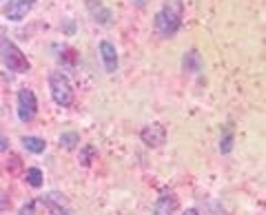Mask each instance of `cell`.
Returning <instances> with one entry per match:
<instances>
[{
    "mask_svg": "<svg viewBox=\"0 0 266 215\" xmlns=\"http://www.w3.org/2000/svg\"><path fill=\"white\" fill-rule=\"evenodd\" d=\"M25 180L33 186V189H40V186H42V171L40 169H27Z\"/></svg>",
    "mask_w": 266,
    "mask_h": 215,
    "instance_id": "8fae6325",
    "label": "cell"
},
{
    "mask_svg": "<svg viewBox=\"0 0 266 215\" xmlns=\"http://www.w3.org/2000/svg\"><path fill=\"white\" fill-rule=\"evenodd\" d=\"M78 142H80V136H78V133H62V136H60V144L66 146V149H73V146H76Z\"/></svg>",
    "mask_w": 266,
    "mask_h": 215,
    "instance_id": "7c38bea8",
    "label": "cell"
},
{
    "mask_svg": "<svg viewBox=\"0 0 266 215\" xmlns=\"http://www.w3.org/2000/svg\"><path fill=\"white\" fill-rule=\"evenodd\" d=\"M199 67H202L199 53H197L195 49L186 53V58H184V69H186V71H191V73H197V71H199Z\"/></svg>",
    "mask_w": 266,
    "mask_h": 215,
    "instance_id": "9c48e42d",
    "label": "cell"
},
{
    "mask_svg": "<svg viewBox=\"0 0 266 215\" xmlns=\"http://www.w3.org/2000/svg\"><path fill=\"white\" fill-rule=\"evenodd\" d=\"M38 113V100L29 89H20L18 93V118L23 122H31Z\"/></svg>",
    "mask_w": 266,
    "mask_h": 215,
    "instance_id": "277c9868",
    "label": "cell"
},
{
    "mask_svg": "<svg viewBox=\"0 0 266 215\" xmlns=\"http://www.w3.org/2000/svg\"><path fill=\"white\" fill-rule=\"evenodd\" d=\"M140 136H142V142L146 146H160L166 140V131L162 124H149L146 129H142Z\"/></svg>",
    "mask_w": 266,
    "mask_h": 215,
    "instance_id": "8992f818",
    "label": "cell"
},
{
    "mask_svg": "<svg viewBox=\"0 0 266 215\" xmlns=\"http://www.w3.org/2000/svg\"><path fill=\"white\" fill-rule=\"evenodd\" d=\"M182 25V0H166L162 11L156 16V27L162 36H173Z\"/></svg>",
    "mask_w": 266,
    "mask_h": 215,
    "instance_id": "6da1fadb",
    "label": "cell"
},
{
    "mask_svg": "<svg viewBox=\"0 0 266 215\" xmlns=\"http://www.w3.org/2000/svg\"><path fill=\"white\" fill-rule=\"evenodd\" d=\"M100 53H102V62H104V69L106 71H116L118 67V53H116V47L111 42H100Z\"/></svg>",
    "mask_w": 266,
    "mask_h": 215,
    "instance_id": "52a82bcc",
    "label": "cell"
},
{
    "mask_svg": "<svg viewBox=\"0 0 266 215\" xmlns=\"http://www.w3.org/2000/svg\"><path fill=\"white\" fill-rule=\"evenodd\" d=\"M23 144H25V149L27 151H31V153H42L45 151V140H40V138H33V136H27L23 138Z\"/></svg>",
    "mask_w": 266,
    "mask_h": 215,
    "instance_id": "30bf717a",
    "label": "cell"
},
{
    "mask_svg": "<svg viewBox=\"0 0 266 215\" xmlns=\"http://www.w3.org/2000/svg\"><path fill=\"white\" fill-rule=\"evenodd\" d=\"M49 87H51V98L53 102L60 104V106H69L73 102V89H71V82L64 73L60 71H53L51 78H49Z\"/></svg>",
    "mask_w": 266,
    "mask_h": 215,
    "instance_id": "3957f363",
    "label": "cell"
},
{
    "mask_svg": "<svg viewBox=\"0 0 266 215\" xmlns=\"http://www.w3.org/2000/svg\"><path fill=\"white\" fill-rule=\"evenodd\" d=\"M231 146H233V138H231V136H224V138H222V144H219V149H222V153H229V151H231Z\"/></svg>",
    "mask_w": 266,
    "mask_h": 215,
    "instance_id": "4fadbf2b",
    "label": "cell"
},
{
    "mask_svg": "<svg viewBox=\"0 0 266 215\" xmlns=\"http://www.w3.org/2000/svg\"><path fill=\"white\" fill-rule=\"evenodd\" d=\"M7 146H9V144H7V138H5V136H0V153L7 151Z\"/></svg>",
    "mask_w": 266,
    "mask_h": 215,
    "instance_id": "5bb4252c",
    "label": "cell"
},
{
    "mask_svg": "<svg viewBox=\"0 0 266 215\" xmlns=\"http://www.w3.org/2000/svg\"><path fill=\"white\" fill-rule=\"evenodd\" d=\"M156 211L160 215H171L178 211V198L173 196V193H166V196L160 198V202L156 204Z\"/></svg>",
    "mask_w": 266,
    "mask_h": 215,
    "instance_id": "ba28073f",
    "label": "cell"
},
{
    "mask_svg": "<svg viewBox=\"0 0 266 215\" xmlns=\"http://www.w3.org/2000/svg\"><path fill=\"white\" fill-rule=\"evenodd\" d=\"M184 215H199V213H197V211H195V209H189V211H186V213H184Z\"/></svg>",
    "mask_w": 266,
    "mask_h": 215,
    "instance_id": "9a60e30c",
    "label": "cell"
},
{
    "mask_svg": "<svg viewBox=\"0 0 266 215\" xmlns=\"http://www.w3.org/2000/svg\"><path fill=\"white\" fill-rule=\"evenodd\" d=\"M56 215H69V213H66V211H62V209H58V211H56Z\"/></svg>",
    "mask_w": 266,
    "mask_h": 215,
    "instance_id": "2e32d148",
    "label": "cell"
},
{
    "mask_svg": "<svg viewBox=\"0 0 266 215\" xmlns=\"http://www.w3.org/2000/svg\"><path fill=\"white\" fill-rule=\"evenodd\" d=\"M0 58H3V62H5L7 69H11L16 73H27V71H29V67H31L25 53L20 51L13 42H7V40L0 45Z\"/></svg>",
    "mask_w": 266,
    "mask_h": 215,
    "instance_id": "7a4b0ae2",
    "label": "cell"
},
{
    "mask_svg": "<svg viewBox=\"0 0 266 215\" xmlns=\"http://www.w3.org/2000/svg\"><path fill=\"white\" fill-rule=\"evenodd\" d=\"M33 3L36 0H11L9 5H7V9H5V13H7V18L9 20H23L27 13L31 11V7H33Z\"/></svg>",
    "mask_w": 266,
    "mask_h": 215,
    "instance_id": "5b68a950",
    "label": "cell"
}]
</instances>
